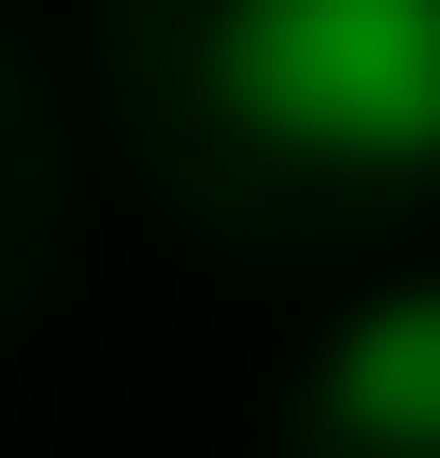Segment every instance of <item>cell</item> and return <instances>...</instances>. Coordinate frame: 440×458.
Wrapping results in <instances>:
<instances>
[{"mask_svg": "<svg viewBox=\"0 0 440 458\" xmlns=\"http://www.w3.org/2000/svg\"><path fill=\"white\" fill-rule=\"evenodd\" d=\"M317 405H334V441H370V458H440V283L370 300V318L334 335Z\"/></svg>", "mask_w": 440, "mask_h": 458, "instance_id": "cell-2", "label": "cell"}, {"mask_svg": "<svg viewBox=\"0 0 440 458\" xmlns=\"http://www.w3.org/2000/svg\"><path fill=\"white\" fill-rule=\"evenodd\" d=\"M212 106L300 159H440V0H212Z\"/></svg>", "mask_w": 440, "mask_h": 458, "instance_id": "cell-1", "label": "cell"}]
</instances>
